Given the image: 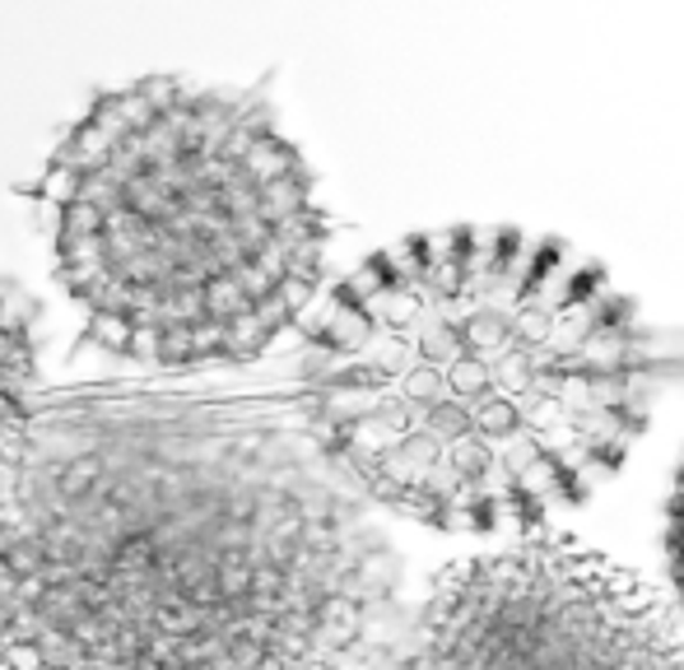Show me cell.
Instances as JSON below:
<instances>
[{"label":"cell","instance_id":"cell-3","mask_svg":"<svg viewBox=\"0 0 684 670\" xmlns=\"http://www.w3.org/2000/svg\"><path fill=\"white\" fill-rule=\"evenodd\" d=\"M37 201L85 335L141 368L257 359L326 270L312 168L243 89L145 75L93 93Z\"/></svg>","mask_w":684,"mask_h":670},{"label":"cell","instance_id":"cell-5","mask_svg":"<svg viewBox=\"0 0 684 670\" xmlns=\"http://www.w3.org/2000/svg\"><path fill=\"white\" fill-rule=\"evenodd\" d=\"M37 378V335L14 293L0 284V438L29 410V391Z\"/></svg>","mask_w":684,"mask_h":670},{"label":"cell","instance_id":"cell-6","mask_svg":"<svg viewBox=\"0 0 684 670\" xmlns=\"http://www.w3.org/2000/svg\"><path fill=\"white\" fill-rule=\"evenodd\" d=\"M666 559H671V578L684 605V466L675 476V494H671V512H666Z\"/></svg>","mask_w":684,"mask_h":670},{"label":"cell","instance_id":"cell-4","mask_svg":"<svg viewBox=\"0 0 684 670\" xmlns=\"http://www.w3.org/2000/svg\"><path fill=\"white\" fill-rule=\"evenodd\" d=\"M391 670H684V634L610 555L536 536L447 568Z\"/></svg>","mask_w":684,"mask_h":670},{"label":"cell","instance_id":"cell-2","mask_svg":"<svg viewBox=\"0 0 684 670\" xmlns=\"http://www.w3.org/2000/svg\"><path fill=\"white\" fill-rule=\"evenodd\" d=\"M661 364L592 256L526 228H434L330 289L299 415L340 476L438 531H531L586 503L652 420Z\"/></svg>","mask_w":684,"mask_h":670},{"label":"cell","instance_id":"cell-1","mask_svg":"<svg viewBox=\"0 0 684 670\" xmlns=\"http://www.w3.org/2000/svg\"><path fill=\"white\" fill-rule=\"evenodd\" d=\"M401 563L307 428L191 397L0 438V670H373Z\"/></svg>","mask_w":684,"mask_h":670}]
</instances>
